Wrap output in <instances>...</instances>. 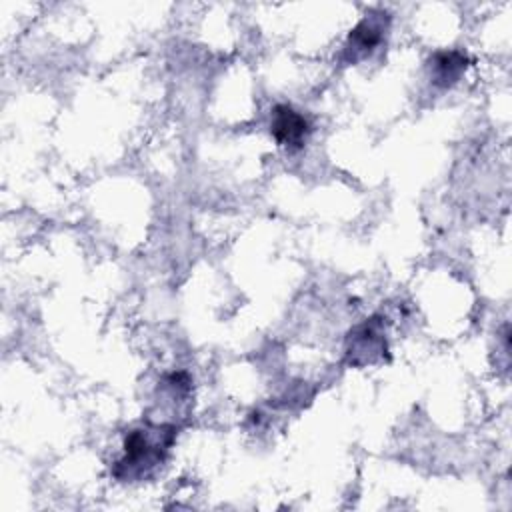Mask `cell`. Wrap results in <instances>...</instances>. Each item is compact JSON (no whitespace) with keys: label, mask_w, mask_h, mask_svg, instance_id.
<instances>
[{"label":"cell","mask_w":512,"mask_h":512,"mask_svg":"<svg viewBox=\"0 0 512 512\" xmlns=\"http://www.w3.org/2000/svg\"><path fill=\"white\" fill-rule=\"evenodd\" d=\"M180 426L174 422H144L124 436V452L112 466L118 482L150 480L166 464L178 438Z\"/></svg>","instance_id":"1"},{"label":"cell","mask_w":512,"mask_h":512,"mask_svg":"<svg viewBox=\"0 0 512 512\" xmlns=\"http://www.w3.org/2000/svg\"><path fill=\"white\" fill-rule=\"evenodd\" d=\"M384 320L382 314H374L348 330L344 342V360L348 366L364 368L390 358Z\"/></svg>","instance_id":"2"},{"label":"cell","mask_w":512,"mask_h":512,"mask_svg":"<svg viewBox=\"0 0 512 512\" xmlns=\"http://www.w3.org/2000/svg\"><path fill=\"white\" fill-rule=\"evenodd\" d=\"M390 12L372 10L368 12L346 36L342 50L338 54V62L342 66H352L374 54L376 48L382 46L384 38L390 30Z\"/></svg>","instance_id":"3"},{"label":"cell","mask_w":512,"mask_h":512,"mask_svg":"<svg viewBox=\"0 0 512 512\" xmlns=\"http://www.w3.org/2000/svg\"><path fill=\"white\" fill-rule=\"evenodd\" d=\"M312 132L310 120L290 104H276L270 110V134L278 146L300 150Z\"/></svg>","instance_id":"4"},{"label":"cell","mask_w":512,"mask_h":512,"mask_svg":"<svg viewBox=\"0 0 512 512\" xmlns=\"http://www.w3.org/2000/svg\"><path fill=\"white\" fill-rule=\"evenodd\" d=\"M468 66H470V56L458 48L436 50L430 54L426 62L430 84L440 90H446L458 84L464 72L468 70Z\"/></svg>","instance_id":"5"}]
</instances>
